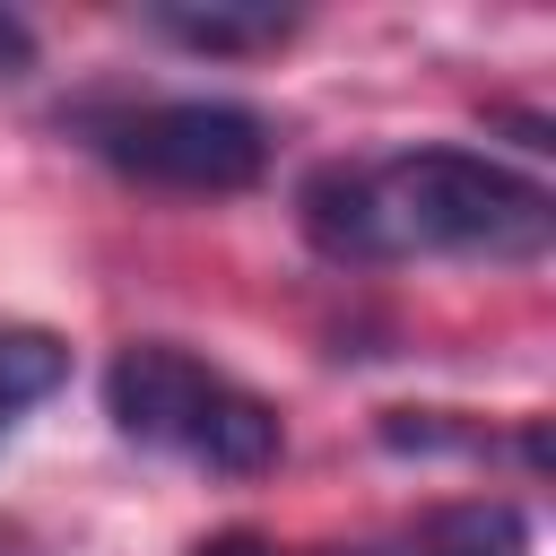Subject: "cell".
Listing matches in <instances>:
<instances>
[{
    "label": "cell",
    "mask_w": 556,
    "mask_h": 556,
    "mask_svg": "<svg viewBox=\"0 0 556 556\" xmlns=\"http://www.w3.org/2000/svg\"><path fill=\"white\" fill-rule=\"evenodd\" d=\"M61 374H70V348H61L52 330L0 321V434L17 426V408H35L43 391H61Z\"/></svg>",
    "instance_id": "8992f818"
},
{
    "label": "cell",
    "mask_w": 556,
    "mask_h": 556,
    "mask_svg": "<svg viewBox=\"0 0 556 556\" xmlns=\"http://www.w3.org/2000/svg\"><path fill=\"white\" fill-rule=\"evenodd\" d=\"M304 235L339 261H400V252L539 261L556 243V200L504 156L408 148L382 165H321L304 182Z\"/></svg>",
    "instance_id": "6da1fadb"
},
{
    "label": "cell",
    "mask_w": 556,
    "mask_h": 556,
    "mask_svg": "<svg viewBox=\"0 0 556 556\" xmlns=\"http://www.w3.org/2000/svg\"><path fill=\"white\" fill-rule=\"evenodd\" d=\"M191 556H269V539H261V530H217V539H200Z\"/></svg>",
    "instance_id": "ba28073f"
},
{
    "label": "cell",
    "mask_w": 556,
    "mask_h": 556,
    "mask_svg": "<svg viewBox=\"0 0 556 556\" xmlns=\"http://www.w3.org/2000/svg\"><path fill=\"white\" fill-rule=\"evenodd\" d=\"M148 26L174 35L182 52H217V61H226V52H269V43H287V35H295V9H243V0L191 9V0H156Z\"/></svg>",
    "instance_id": "277c9868"
},
{
    "label": "cell",
    "mask_w": 556,
    "mask_h": 556,
    "mask_svg": "<svg viewBox=\"0 0 556 556\" xmlns=\"http://www.w3.org/2000/svg\"><path fill=\"white\" fill-rule=\"evenodd\" d=\"M78 139L156 191H252L269 174V122L226 96H148V104H87Z\"/></svg>",
    "instance_id": "3957f363"
},
{
    "label": "cell",
    "mask_w": 556,
    "mask_h": 556,
    "mask_svg": "<svg viewBox=\"0 0 556 556\" xmlns=\"http://www.w3.org/2000/svg\"><path fill=\"white\" fill-rule=\"evenodd\" d=\"M104 408H113V426H122L130 443L174 452V460H191V469H208V478H261V469H278V452H287L278 408H269L252 382L217 374L208 356H191V348H174V339H130V348L104 365Z\"/></svg>",
    "instance_id": "7a4b0ae2"
},
{
    "label": "cell",
    "mask_w": 556,
    "mask_h": 556,
    "mask_svg": "<svg viewBox=\"0 0 556 556\" xmlns=\"http://www.w3.org/2000/svg\"><path fill=\"white\" fill-rule=\"evenodd\" d=\"M35 70V26L17 9H0V78H26Z\"/></svg>",
    "instance_id": "52a82bcc"
},
{
    "label": "cell",
    "mask_w": 556,
    "mask_h": 556,
    "mask_svg": "<svg viewBox=\"0 0 556 556\" xmlns=\"http://www.w3.org/2000/svg\"><path fill=\"white\" fill-rule=\"evenodd\" d=\"M400 556H530V513L504 495H469V504L426 513Z\"/></svg>",
    "instance_id": "5b68a950"
}]
</instances>
